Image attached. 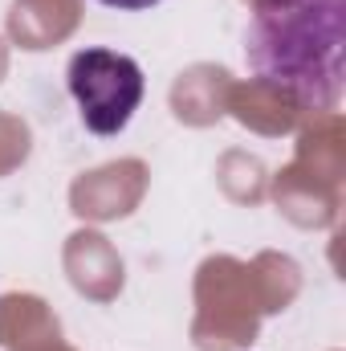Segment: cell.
Listing matches in <instances>:
<instances>
[{"instance_id":"obj_1","label":"cell","mask_w":346,"mask_h":351,"mask_svg":"<svg viewBox=\"0 0 346 351\" xmlns=\"http://www.w3.org/2000/svg\"><path fill=\"white\" fill-rule=\"evenodd\" d=\"M245 62L277 98L334 110L346 78V0H253Z\"/></svg>"},{"instance_id":"obj_2","label":"cell","mask_w":346,"mask_h":351,"mask_svg":"<svg viewBox=\"0 0 346 351\" xmlns=\"http://www.w3.org/2000/svg\"><path fill=\"white\" fill-rule=\"evenodd\" d=\"M78 114L94 135H118L143 102V70L135 58L114 49H82L66 70Z\"/></svg>"},{"instance_id":"obj_3","label":"cell","mask_w":346,"mask_h":351,"mask_svg":"<svg viewBox=\"0 0 346 351\" xmlns=\"http://www.w3.org/2000/svg\"><path fill=\"white\" fill-rule=\"evenodd\" d=\"M98 4H110V8H127V12H139V8H151L159 0H98Z\"/></svg>"}]
</instances>
